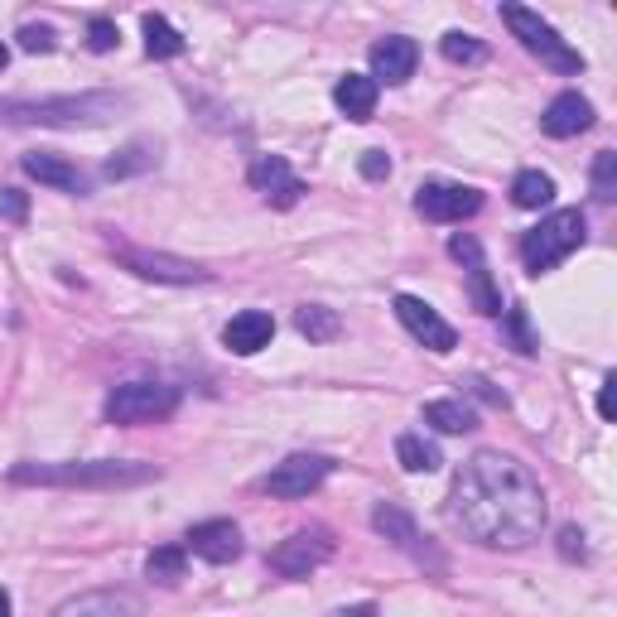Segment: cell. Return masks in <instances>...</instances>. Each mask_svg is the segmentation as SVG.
<instances>
[{
  "instance_id": "1",
  "label": "cell",
  "mask_w": 617,
  "mask_h": 617,
  "mask_svg": "<svg viewBox=\"0 0 617 617\" xmlns=\"http://www.w3.org/2000/svg\"><path fill=\"white\" fill-rule=\"evenodd\" d=\"M545 517H550V502H545L541 478L526 464H517L511 454H497V449L472 454L449 488L454 531H464L468 541L488 550H521L541 541Z\"/></svg>"
},
{
  "instance_id": "2",
  "label": "cell",
  "mask_w": 617,
  "mask_h": 617,
  "mask_svg": "<svg viewBox=\"0 0 617 617\" xmlns=\"http://www.w3.org/2000/svg\"><path fill=\"white\" fill-rule=\"evenodd\" d=\"M160 478L155 464H116V458H92V464H15L10 482L20 488H140Z\"/></svg>"
},
{
  "instance_id": "3",
  "label": "cell",
  "mask_w": 617,
  "mask_h": 617,
  "mask_svg": "<svg viewBox=\"0 0 617 617\" xmlns=\"http://www.w3.org/2000/svg\"><path fill=\"white\" fill-rule=\"evenodd\" d=\"M126 107L116 92H83V97H44V102H6L0 121L10 126H102Z\"/></svg>"
},
{
  "instance_id": "4",
  "label": "cell",
  "mask_w": 617,
  "mask_h": 617,
  "mask_svg": "<svg viewBox=\"0 0 617 617\" xmlns=\"http://www.w3.org/2000/svg\"><path fill=\"white\" fill-rule=\"evenodd\" d=\"M584 236H588V222H584L579 208H560V213L541 217L526 236H521V266H526L531 275L555 270L560 260H570L574 252H579Z\"/></svg>"
},
{
  "instance_id": "5",
  "label": "cell",
  "mask_w": 617,
  "mask_h": 617,
  "mask_svg": "<svg viewBox=\"0 0 617 617\" xmlns=\"http://www.w3.org/2000/svg\"><path fill=\"white\" fill-rule=\"evenodd\" d=\"M502 24L521 39V49H526V54H535V58L545 63V68H555V73H584V54L564 44L555 24L541 20L535 10H526V6H502Z\"/></svg>"
},
{
  "instance_id": "6",
  "label": "cell",
  "mask_w": 617,
  "mask_h": 617,
  "mask_svg": "<svg viewBox=\"0 0 617 617\" xmlns=\"http://www.w3.org/2000/svg\"><path fill=\"white\" fill-rule=\"evenodd\" d=\"M102 411L111 425H155V419H169L179 411V391L164 382H126L111 391Z\"/></svg>"
},
{
  "instance_id": "7",
  "label": "cell",
  "mask_w": 617,
  "mask_h": 617,
  "mask_svg": "<svg viewBox=\"0 0 617 617\" xmlns=\"http://www.w3.org/2000/svg\"><path fill=\"white\" fill-rule=\"evenodd\" d=\"M111 256L121 260L130 275H140V280H160V285H203L208 280V270L193 266V260H179V256H164V252H146V246L116 242V236H111Z\"/></svg>"
},
{
  "instance_id": "8",
  "label": "cell",
  "mask_w": 617,
  "mask_h": 617,
  "mask_svg": "<svg viewBox=\"0 0 617 617\" xmlns=\"http://www.w3.org/2000/svg\"><path fill=\"white\" fill-rule=\"evenodd\" d=\"M328 472H333L328 458H319V454H290L285 464H275L266 478H260V492L280 497V502H299V497H309V492L323 488Z\"/></svg>"
},
{
  "instance_id": "9",
  "label": "cell",
  "mask_w": 617,
  "mask_h": 617,
  "mask_svg": "<svg viewBox=\"0 0 617 617\" xmlns=\"http://www.w3.org/2000/svg\"><path fill=\"white\" fill-rule=\"evenodd\" d=\"M333 560V535L328 531H295L290 541H280L270 550V570L285 574V579H309L313 570H323V564Z\"/></svg>"
},
{
  "instance_id": "10",
  "label": "cell",
  "mask_w": 617,
  "mask_h": 617,
  "mask_svg": "<svg viewBox=\"0 0 617 617\" xmlns=\"http://www.w3.org/2000/svg\"><path fill=\"white\" fill-rule=\"evenodd\" d=\"M482 208V193L468 189V183H444V179H429L415 189V213L429 217V222H464Z\"/></svg>"
},
{
  "instance_id": "11",
  "label": "cell",
  "mask_w": 617,
  "mask_h": 617,
  "mask_svg": "<svg viewBox=\"0 0 617 617\" xmlns=\"http://www.w3.org/2000/svg\"><path fill=\"white\" fill-rule=\"evenodd\" d=\"M391 309H396V319H401L405 328H411V338H415V343H425L429 352H439V358H444V352H454V348H458L454 323H444L439 313L425 305V299H415V295H396V305H391Z\"/></svg>"
},
{
  "instance_id": "12",
  "label": "cell",
  "mask_w": 617,
  "mask_h": 617,
  "mask_svg": "<svg viewBox=\"0 0 617 617\" xmlns=\"http://www.w3.org/2000/svg\"><path fill=\"white\" fill-rule=\"evenodd\" d=\"M415 63H419V49H415V39H405V34H386V39H376L372 44V83L376 87H401V83H411L415 77Z\"/></svg>"
},
{
  "instance_id": "13",
  "label": "cell",
  "mask_w": 617,
  "mask_h": 617,
  "mask_svg": "<svg viewBox=\"0 0 617 617\" xmlns=\"http://www.w3.org/2000/svg\"><path fill=\"white\" fill-rule=\"evenodd\" d=\"M252 189L266 193L270 208H295L299 199H305V179H295V169L285 155H260V160L252 164Z\"/></svg>"
},
{
  "instance_id": "14",
  "label": "cell",
  "mask_w": 617,
  "mask_h": 617,
  "mask_svg": "<svg viewBox=\"0 0 617 617\" xmlns=\"http://www.w3.org/2000/svg\"><path fill=\"white\" fill-rule=\"evenodd\" d=\"M372 526L382 531V535H386V541L396 545V550H405V555H411V560H419V564L429 560V564H435V570H444V564H439L435 555H429V541H425V535H419V526L411 521V511H401L396 502H382V507H376V511H372Z\"/></svg>"
},
{
  "instance_id": "15",
  "label": "cell",
  "mask_w": 617,
  "mask_h": 617,
  "mask_svg": "<svg viewBox=\"0 0 617 617\" xmlns=\"http://www.w3.org/2000/svg\"><path fill=\"white\" fill-rule=\"evenodd\" d=\"M183 550H193L208 564H232L242 560V531H236V521H199L189 531V541H183Z\"/></svg>"
},
{
  "instance_id": "16",
  "label": "cell",
  "mask_w": 617,
  "mask_h": 617,
  "mask_svg": "<svg viewBox=\"0 0 617 617\" xmlns=\"http://www.w3.org/2000/svg\"><path fill=\"white\" fill-rule=\"evenodd\" d=\"M54 617H140V598L126 588H92V594L58 603Z\"/></svg>"
},
{
  "instance_id": "17",
  "label": "cell",
  "mask_w": 617,
  "mask_h": 617,
  "mask_svg": "<svg viewBox=\"0 0 617 617\" xmlns=\"http://www.w3.org/2000/svg\"><path fill=\"white\" fill-rule=\"evenodd\" d=\"M270 338H275V319L266 309H242V313H232L227 328H222V343H227L236 358H256L260 348H270Z\"/></svg>"
},
{
  "instance_id": "18",
  "label": "cell",
  "mask_w": 617,
  "mask_h": 617,
  "mask_svg": "<svg viewBox=\"0 0 617 617\" xmlns=\"http://www.w3.org/2000/svg\"><path fill=\"white\" fill-rule=\"evenodd\" d=\"M588 126H594V107H588V97H579V92H560V97L545 107V116H541V130L545 136H555V140L584 136Z\"/></svg>"
},
{
  "instance_id": "19",
  "label": "cell",
  "mask_w": 617,
  "mask_h": 617,
  "mask_svg": "<svg viewBox=\"0 0 617 617\" xmlns=\"http://www.w3.org/2000/svg\"><path fill=\"white\" fill-rule=\"evenodd\" d=\"M24 174L39 179V183H49V189H58V193H87V174L77 164H68L63 155H44V150H34V155H24Z\"/></svg>"
},
{
  "instance_id": "20",
  "label": "cell",
  "mask_w": 617,
  "mask_h": 617,
  "mask_svg": "<svg viewBox=\"0 0 617 617\" xmlns=\"http://www.w3.org/2000/svg\"><path fill=\"white\" fill-rule=\"evenodd\" d=\"M333 102L348 121H372L376 116V83L366 73H343L333 87Z\"/></svg>"
},
{
  "instance_id": "21",
  "label": "cell",
  "mask_w": 617,
  "mask_h": 617,
  "mask_svg": "<svg viewBox=\"0 0 617 617\" xmlns=\"http://www.w3.org/2000/svg\"><path fill=\"white\" fill-rule=\"evenodd\" d=\"M511 203L535 213V208H550L555 203V179L545 174V169H521L517 179H511Z\"/></svg>"
},
{
  "instance_id": "22",
  "label": "cell",
  "mask_w": 617,
  "mask_h": 617,
  "mask_svg": "<svg viewBox=\"0 0 617 617\" xmlns=\"http://www.w3.org/2000/svg\"><path fill=\"white\" fill-rule=\"evenodd\" d=\"M425 425H435L439 435H468V429H478V411L468 401H429Z\"/></svg>"
},
{
  "instance_id": "23",
  "label": "cell",
  "mask_w": 617,
  "mask_h": 617,
  "mask_svg": "<svg viewBox=\"0 0 617 617\" xmlns=\"http://www.w3.org/2000/svg\"><path fill=\"white\" fill-rule=\"evenodd\" d=\"M155 160H160V146H155V140H130L121 155H111L102 174H107V179H130V174H146V169H155Z\"/></svg>"
},
{
  "instance_id": "24",
  "label": "cell",
  "mask_w": 617,
  "mask_h": 617,
  "mask_svg": "<svg viewBox=\"0 0 617 617\" xmlns=\"http://www.w3.org/2000/svg\"><path fill=\"white\" fill-rule=\"evenodd\" d=\"M295 328L309 338V343H333V338L343 333V319H338L333 309H323V305H299L295 309Z\"/></svg>"
},
{
  "instance_id": "25",
  "label": "cell",
  "mask_w": 617,
  "mask_h": 617,
  "mask_svg": "<svg viewBox=\"0 0 617 617\" xmlns=\"http://www.w3.org/2000/svg\"><path fill=\"white\" fill-rule=\"evenodd\" d=\"M140 34H146V54L150 58H179L183 49H189V44H183V34L164 15H146V20H140Z\"/></svg>"
},
{
  "instance_id": "26",
  "label": "cell",
  "mask_w": 617,
  "mask_h": 617,
  "mask_svg": "<svg viewBox=\"0 0 617 617\" xmlns=\"http://www.w3.org/2000/svg\"><path fill=\"white\" fill-rule=\"evenodd\" d=\"M189 574V550L183 545H160L146 555V579L150 584H179Z\"/></svg>"
},
{
  "instance_id": "27",
  "label": "cell",
  "mask_w": 617,
  "mask_h": 617,
  "mask_svg": "<svg viewBox=\"0 0 617 617\" xmlns=\"http://www.w3.org/2000/svg\"><path fill=\"white\" fill-rule=\"evenodd\" d=\"M396 458H401L405 472H435V468H444L439 444H429L425 435H401L396 439Z\"/></svg>"
},
{
  "instance_id": "28",
  "label": "cell",
  "mask_w": 617,
  "mask_h": 617,
  "mask_svg": "<svg viewBox=\"0 0 617 617\" xmlns=\"http://www.w3.org/2000/svg\"><path fill=\"white\" fill-rule=\"evenodd\" d=\"M468 295H472V309L488 313V319L502 313V295H497V285L488 275V260H472V266H468Z\"/></svg>"
},
{
  "instance_id": "29",
  "label": "cell",
  "mask_w": 617,
  "mask_h": 617,
  "mask_svg": "<svg viewBox=\"0 0 617 617\" xmlns=\"http://www.w3.org/2000/svg\"><path fill=\"white\" fill-rule=\"evenodd\" d=\"M439 54L449 63H464V68H472V63L488 58V44H482L478 34H468V30H449L439 39Z\"/></svg>"
},
{
  "instance_id": "30",
  "label": "cell",
  "mask_w": 617,
  "mask_h": 617,
  "mask_svg": "<svg viewBox=\"0 0 617 617\" xmlns=\"http://www.w3.org/2000/svg\"><path fill=\"white\" fill-rule=\"evenodd\" d=\"M594 199L598 203H613L617 199V155L613 150H598L594 155Z\"/></svg>"
},
{
  "instance_id": "31",
  "label": "cell",
  "mask_w": 617,
  "mask_h": 617,
  "mask_svg": "<svg viewBox=\"0 0 617 617\" xmlns=\"http://www.w3.org/2000/svg\"><path fill=\"white\" fill-rule=\"evenodd\" d=\"M507 333H511V343H517V352H526V358H535V352H541V338L531 333V313L521 309V305L507 309Z\"/></svg>"
},
{
  "instance_id": "32",
  "label": "cell",
  "mask_w": 617,
  "mask_h": 617,
  "mask_svg": "<svg viewBox=\"0 0 617 617\" xmlns=\"http://www.w3.org/2000/svg\"><path fill=\"white\" fill-rule=\"evenodd\" d=\"M116 44H121V30H116V20L97 15V20L87 24V49H92V54H111Z\"/></svg>"
},
{
  "instance_id": "33",
  "label": "cell",
  "mask_w": 617,
  "mask_h": 617,
  "mask_svg": "<svg viewBox=\"0 0 617 617\" xmlns=\"http://www.w3.org/2000/svg\"><path fill=\"white\" fill-rule=\"evenodd\" d=\"M0 222H10V227H24V222H30V193L0 189Z\"/></svg>"
},
{
  "instance_id": "34",
  "label": "cell",
  "mask_w": 617,
  "mask_h": 617,
  "mask_svg": "<svg viewBox=\"0 0 617 617\" xmlns=\"http://www.w3.org/2000/svg\"><path fill=\"white\" fill-rule=\"evenodd\" d=\"M20 49L24 54H54V30H49V24H24Z\"/></svg>"
},
{
  "instance_id": "35",
  "label": "cell",
  "mask_w": 617,
  "mask_h": 617,
  "mask_svg": "<svg viewBox=\"0 0 617 617\" xmlns=\"http://www.w3.org/2000/svg\"><path fill=\"white\" fill-rule=\"evenodd\" d=\"M358 169H362V179H386L391 174V155L386 150H366Z\"/></svg>"
},
{
  "instance_id": "36",
  "label": "cell",
  "mask_w": 617,
  "mask_h": 617,
  "mask_svg": "<svg viewBox=\"0 0 617 617\" xmlns=\"http://www.w3.org/2000/svg\"><path fill=\"white\" fill-rule=\"evenodd\" d=\"M449 256H454V260H464V266H472V260H482V246L464 232V236H454V242H449Z\"/></svg>"
},
{
  "instance_id": "37",
  "label": "cell",
  "mask_w": 617,
  "mask_h": 617,
  "mask_svg": "<svg viewBox=\"0 0 617 617\" xmlns=\"http://www.w3.org/2000/svg\"><path fill=\"white\" fill-rule=\"evenodd\" d=\"M560 555L564 560H584V531L579 526H564L560 531Z\"/></svg>"
},
{
  "instance_id": "38",
  "label": "cell",
  "mask_w": 617,
  "mask_h": 617,
  "mask_svg": "<svg viewBox=\"0 0 617 617\" xmlns=\"http://www.w3.org/2000/svg\"><path fill=\"white\" fill-rule=\"evenodd\" d=\"M598 415L603 419L617 415V376H603V386H598Z\"/></svg>"
},
{
  "instance_id": "39",
  "label": "cell",
  "mask_w": 617,
  "mask_h": 617,
  "mask_svg": "<svg viewBox=\"0 0 617 617\" xmlns=\"http://www.w3.org/2000/svg\"><path fill=\"white\" fill-rule=\"evenodd\" d=\"M468 391H472V396H482L488 405H507V391H497L492 382H482V376H472V382H468Z\"/></svg>"
},
{
  "instance_id": "40",
  "label": "cell",
  "mask_w": 617,
  "mask_h": 617,
  "mask_svg": "<svg viewBox=\"0 0 617 617\" xmlns=\"http://www.w3.org/2000/svg\"><path fill=\"white\" fill-rule=\"evenodd\" d=\"M338 617H376V603H352V608H343Z\"/></svg>"
},
{
  "instance_id": "41",
  "label": "cell",
  "mask_w": 617,
  "mask_h": 617,
  "mask_svg": "<svg viewBox=\"0 0 617 617\" xmlns=\"http://www.w3.org/2000/svg\"><path fill=\"white\" fill-rule=\"evenodd\" d=\"M10 613H15V608H10V594L0 588V617H10Z\"/></svg>"
},
{
  "instance_id": "42",
  "label": "cell",
  "mask_w": 617,
  "mask_h": 617,
  "mask_svg": "<svg viewBox=\"0 0 617 617\" xmlns=\"http://www.w3.org/2000/svg\"><path fill=\"white\" fill-rule=\"evenodd\" d=\"M6 63H10V49H6V44H0V68H6Z\"/></svg>"
}]
</instances>
